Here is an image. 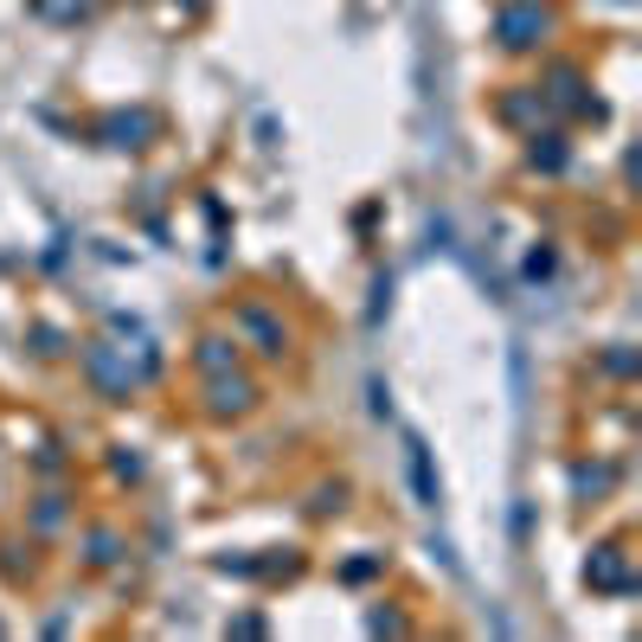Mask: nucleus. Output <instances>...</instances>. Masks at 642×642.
Masks as SVG:
<instances>
[{
  "label": "nucleus",
  "instance_id": "1",
  "mask_svg": "<svg viewBox=\"0 0 642 642\" xmlns=\"http://www.w3.org/2000/svg\"><path fill=\"white\" fill-rule=\"evenodd\" d=\"M552 27H559V13H552L547 0H501L495 20H489L501 52H540V45L552 39Z\"/></svg>",
  "mask_w": 642,
  "mask_h": 642
},
{
  "label": "nucleus",
  "instance_id": "2",
  "mask_svg": "<svg viewBox=\"0 0 642 642\" xmlns=\"http://www.w3.org/2000/svg\"><path fill=\"white\" fill-rule=\"evenodd\" d=\"M257 379L245 367H225V373H206V411L213 418H251L257 411Z\"/></svg>",
  "mask_w": 642,
  "mask_h": 642
},
{
  "label": "nucleus",
  "instance_id": "3",
  "mask_svg": "<svg viewBox=\"0 0 642 642\" xmlns=\"http://www.w3.org/2000/svg\"><path fill=\"white\" fill-rule=\"evenodd\" d=\"M84 373H91V386L110 398V405H123V398L142 386V373H129V360H116L110 340H84Z\"/></svg>",
  "mask_w": 642,
  "mask_h": 642
},
{
  "label": "nucleus",
  "instance_id": "4",
  "mask_svg": "<svg viewBox=\"0 0 642 642\" xmlns=\"http://www.w3.org/2000/svg\"><path fill=\"white\" fill-rule=\"evenodd\" d=\"M232 328L264 354V360H283L289 354V328H283V315L276 308H264V303H238V315H232Z\"/></svg>",
  "mask_w": 642,
  "mask_h": 642
},
{
  "label": "nucleus",
  "instance_id": "5",
  "mask_svg": "<svg viewBox=\"0 0 642 642\" xmlns=\"http://www.w3.org/2000/svg\"><path fill=\"white\" fill-rule=\"evenodd\" d=\"M96 135H103L110 149H149L154 135H161V116H154V110H110V116L96 123Z\"/></svg>",
  "mask_w": 642,
  "mask_h": 642
},
{
  "label": "nucleus",
  "instance_id": "6",
  "mask_svg": "<svg viewBox=\"0 0 642 642\" xmlns=\"http://www.w3.org/2000/svg\"><path fill=\"white\" fill-rule=\"evenodd\" d=\"M584 584H591V591H630V552L623 547H598L591 552V559H584Z\"/></svg>",
  "mask_w": 642,
  "mask_h": 642
},
{
  "label": "nucleus",
  "instance_id": "7",
  "mask_svg": "<svg viewBox=\"0 0 642 642\" xmlns=\"http://www.w3.org/2000/svg\"><path fill=\"white\" fill-rule=\"evenodd\" d=\"M193 367H200V373H225V367H238V340H225V335H200V347H193Z\"/></svg>",
  "mask_w": 642,
  "mask_h": 642
},
{
  "label": "nucleus",
  "instance_id": "8",
  "mask_svg": "<svg viewBox=\"0 0 642 642\" xmlns=\"http://www.w3.org/2000/svg\"><path fill=\"white\" fill-rule=\"evenodd\" d=\"M501 116H508V123H533V116H547V96L540 91H508L501 96Z\"/></svg>",
  "mask_w": 642,
  "mask_h": 642
},
{
  "label": "nucleus",
  "instance_id": "9",
  "mask_svg": "<svg viewBox=\"0 0 642 642\" xmlns=\"http://www.w3.org/2000/svg\"><path fill=\"white\" fill-rule=\"evenodd\" d=\"M611 482H616L611 462H598V469H591V462H579V469H572V489H579V495H604Z\"/></svg>",
  "mask_w": 642,
  "mask_h": 642
},
{
  "label": "nucleus",
  "instance_id": "10",
  "mask_svg": "<svg viewBox=\"0 0 642 642\" xmlns=\"http://www.w3.org/2000/svg\"><path fill=\"white\" fill-rule=\"evenodd\" d=\"M84 559H91V565H116V559H123V540H116V533H110V527H96L91 540H84Z\"/></svg>",
  "mask_w": 642,
  "mask_h": 642
},
{
  "label": "nucleus",
  "instance_id": "11",
  "mask_svg": "<svg viewBox=\"0 0 642 642\" xmlns=\"http://www.w3.org/2000/svg\"><path fill=\"white\" fill-rule=\"evenodd\" d=\"M32 13H45V20H91V0H32Z\"/></svg>",
  "mask_w": 642,
  "mask_h": 642
},
{
  "label": "nucleus",
  "instance_id": "12",
  "mask_svg": "<svg viewBox=\"0 0 642 642\" xmlns=\"http://www.w3.org/2000/svg\"><path fill=\"white\" fill-rule=\"evenodd\" d=\"M533 167H565V142L559 135H533Z\"/></svg>",
  "mask_w": 642,
  "mask_h": 642
},
{
  "label": "nucleus",
  "instance_id": "13",
  "mask_svg": "<svg viewBox=\"0 0 642 642\" xmlns=\"http://www.w3.org/2000/svg\"><path fill=\"white\" fill-rule=\"evenodd\" d=\"M64 520V495H45V508H39V533H52Z\"/></svg>",
  "mask_w": 642,
  "mask_h": 642
},
{
  "label": "nucleus",
  "instance_id": "14",
  "mask_svg": "<svg viewBox=\"0 0 642 642\" xmlns=\"http://www.w3.org/2000/svg\"><path fill=\"white\" fill-rule=\"evenodd\" d=\"M373 572H379V559H354V565H347L340 579H347V584H360V579H373Z\"/></svg>",
  "mask_w": 642,
  "mask_h": 642
}]
</instances>
